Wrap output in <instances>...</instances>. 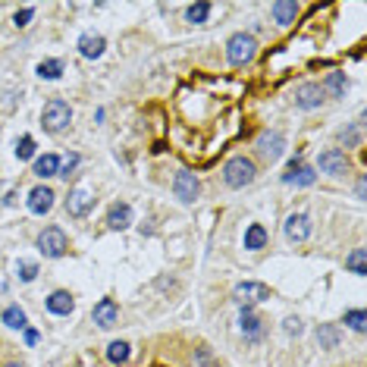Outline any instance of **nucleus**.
Instances as JSON below:
<instances>
[{"label": "nucleus", "instance_id": "1", "mask_svg": "<svg viewBox=\"0 0 367 367\" xmlns=\"http://www.w3.org/2000/svg\"><path fill=\"white\" fill-rule=\"evenodd\" d=\"M254 176H258V170H254V160H248V157H229L223 167V182L229 189H245L254 182Z\"/></svg>", "mask_w": 367, "mask_h": 367}, {"label": "nucleus", "instance_id": "2", "mask_svg": "<svg viewBox=\"0 0 367 367\" xmlns=\"http://www.w3.org/2000/svg\"><path fill=\"white\" fill-rule=\"evenodd\" d=\"M254 54H258V41H254V35L236 32L229 41H226V60H229L232 66H245V63H252Z\"/></svg>", "mask_w": 367, "mask_h": 367}, {"label": "nucleus", "instance_id": "3", "mask_svg": "<svg viewBox=\"0 0 367 367\" xmlns=\"http://www.w3.org/2000/svg\"><path fill=\"white\" fill-rule=\"evenodd\" d=\"M73 122V110H69V104L66 101H60V97H54V101H48L44 104V113H41V126L48 132H63Z\"/></svg>", "mask_w": 367, "mask_h": 367}, {"label": "nucleus", "instance_id": "4", "mask_svg": "<svg viewBox=\"0 0 367 367\" xmlns=\"http://www.w3.org/2000/svg\"><path fill=\"white\" fill-rule=\"evenodd\" d=\"M38 252L44 258H63L69 252V238L60 226H48V229L38 236Z\"/></svg>", "mask_w": 367, "mask_h": 367}, {"label": "nucleus", "instance_id": "5", "mask_svg": "<svg viewBox=\"0 0 367 367\" xmlns=\"http://www.w3.org/2000/svg\"><path fill=\"white\" fill-rule=\"evenodd\" d=\"M232 299L242 308H252V305H258V301L270 299V285L258 283V279H245V283H238L236 289H232Z\"/></svg>", "mask_w": 367, "mask_h": 367}, {"label": "nucleus", "instance_id": "6", "mask_svg": "<svg viewBox=\"0 0 367 367\" xmlns=\"http://www.w3.org/2000/svg\"><path fill=\"white\" fill-rule=\"evenodd\" d=\"M317 167H320V173H326V176H346L352 163H348L346 151H339V148H326L323 154L317 157Z\"/></svg>", "mask_w": 367, "mask_h": 367}, {"label": "nucleus", "instance_id": "7", "mask_svg": "<svg viewBox=\"0 0 367 367\" xmlns=\"http://www.w3.org/2000/svg\"><path fill=\"white\" fill-rule=\"evenodd\" d=\"M91 207H95V191L91 189L79 185V189L69 191V198H66V214L69 217H88Z\"/></svg>", "mask_w": 367, "mask_h": 367}, {"label": "nucleus", "instance_id": "8", "mask_svg": "<svg viewBox=\"0 0 367 367\" xmlns=\"http://www.w3.org/2000/svg\"><path fill=\"white\" fill-rule=\"evenodd\" d=\"M311 229H314V223H311V217H308V214H289V217H285V223H283V232H285V238H289V242H308Z\"/></svg>", "mask_w": 367, "mask_h": 367}, {"label": "nucleus", "instance_id": "9", "mask_svg": "<svg viewBox=\"0 0 367 367\" xmlns=\"http://www.w3.org/2000/svg\"><path fill=\"white\" fill-rule=\"evenodd\" d=\"M283 151H285V135L279 129H270V132H264V135L258 138V154L264 157V160H279L283 157Z\"/></svg>", "mask_w": 367, "mask_h": 367}, {"label": "nucleus", "instance_id": "10", "mask_svg": "<svg viewBox=\"0 0 367 367\" xmlns=\"http://www.w3.org/2000/svg\"><path fill=\"white\" fill-rule=\"evenodd\" d=\"M173 195L179 198L182 204H191L198 195H201V182H198L195 173H176V179H173Z\"/></svg>", "mask_w": 367, "mask_h": 367}, {"label": "nucleus", "instance_id": "11", "mask_svg": "<svg viewBox=\"0 0 367 367\" xmlns=\"http://www.w3.org/2000/svg\"><path fill=\"white\" fill-rule=\"evenodd\" d=\"M314 179H317V173H314L311 167H305V163H301V157H292V160H289V170L283 173V182L285 185H299V189L314 185Z\"/></svg>", "mask_w": 367, "mask_h": 367}, {"label": "nucleus", "instance_id": "12", "mask_svg": "<svg viewBox=\"0 0 367 367\" xmlns=\"http://www.w3.org/2000/svg\"><path fill=\"white\" fill-rule=\"evenodd\" d=\"M54 198L57 195L48 189V185H35V189L28 191V211L44 217V214H50V207H54Z\"/></svg>", "mask_w": 367, "mask_h": 367}, {"label": "nucleus", "instance_id": "13", "mask_svg": "<svg viewBox=\"0 0 367 367\" xmlns=\"http://www.w3.org/2000/svg\"><path fill=\"white\" fill-rule=\"evenodd\" d=\"M91 317H95L97 326L110 330V326H116V320H120V308H116L113 299H101V301L95 305V311H91Z\"/></svg>", "mask_w": 367, "mask_h": 367}, {"label": "nucleus", "instance_id": "14", "mask_svg": "<svg viewBox=\"0 0 367 367\" xmlns=\"http://www.w3.org/2000/svg\"><path fill=\"white\" fill-rule=\"evenodd\" d=\"M44 308H48L50 314H57V317H69V314L75 311V299H73L69 292H63V289H57V292L48 295Z\"/></svg>", "mask_w": 367, "mask_h": 367}, {"label": "nucleus", "instance_id": "15", "mask_svg": "<svg viewBox=\"0 0 367 367\" xmlns=\"http://www.w3.org/2000/svg\"><path fill=\"white\" fill-rule=\"evenodd\" d=\"M295 104H299L301 110H314L323 104V91H320L317 82H305L299 91H295Z\"/></svg>", "mask_w": 367, "mask_h": 367}, {"label": "nucleus", "instance_id": "16", "mask_svg": "<svg viewBox=\"0 0 367 367\" xmlns=\"http://www.w3.org/2000/svg\"><path fill=\"white\" fill-rule=\"evenodd\" d=\"M238 323H242V333L248 342H258L261 336H264V326H261V317L252 311V308H242V314H238Z\"/></svg>", "mask_w": 367, "mask_h": 367}, {"label": "nucleus", "instance_id": "17", "mask_svg": "<svg viewBox=\"0 0 367 367\" xmlns=\"http://www.w3.org/2000/svg\"><path fill=\"white\" fill-rule=\"evenodd\" d=\"M104 48H107L104 35L88 32V35H82V38H79V54L85 57V60H97V57L104 54Z\"/></svg>", "mask_w": 367, "mask_h": 367}, {"label": "nucleus", "instance_id": "18", "mask_svg": "<svg viewBox=\"0 0 367 367\" xmlns=\"http://www.w3.org/2000/svg\"><path fill=\"white\" fill-rule=\"evenodd\" d=\"M273 19H276V26H292L295 22V16H299V3H295V0H276V3H273Z\"/></svg>", "mask_w": 367, "mask_h": 367}, {"label": "nucleus", "instance_id": "19", "mask_svg": "<svg viewBox=\"0 0 367 367\" xmlns=\"http://www.w3.org/2000/svg\"><path fill=\"white\" fill-rule=\"evenodd\" d=\"M107 226L110 229H129L132 226V207L129 204H113V207H110L107 211Z\"/></svg>", "mask_w": 367, "mask_h": 367}, {"label": "nucleus", "instance_id": "20", "mask_svg": "<svg viewBox=\"0 0 367 367\" xmlns=\"http://www.w3.org/2000/svg\"><path fill=\"white\" fill-rule=\"evenodd\" d=\"M320 91H323V95H330V97H346V91H348L346 73H330L323 79V85H320Z\"/></svg>", "mask_w": 367, "mask_h": 367}, {"label": "nucleus", "instance_id": "21", "mask_svg": "<svg viewBox=\"0 0 367 367\" xmlns=\"http://www.w3.org/2000/svg\"><path fill=\"white\" fill-rule=\"evenodd\" d=\"M57 170H60V157L57 154H44V157H38L35 160V167H32V173L38 179H50V176H57Z\"/></svg>", "mask_w": 367, "mask_h": 367}, {"label": "nucleus", "instance_id": "22", "mask_svg": "<svg viewBox=\"0 0 367 367\" xmlns=\"http://www.w3.org/2000/svg\"><path fill=\"white\" fill-rule=\"evenodd\" d=\"M264 245H267V229L261 223H252L245 229V248H248V252H261Z\"/></svg>", "mask_w": 367, "mask_h": 367}, {"label": "nucleus", "instance_id": "23", "mask_svg": "<svg viewBox=\"0 0 367 367\" xmlns=\"http://www.w3.org/2000/svg\"><path fill=\"white\" fill-rule=\"evenodd\" d=\"M129 355H132L129 342L116 339V342H110V346H107V361H110V364H126V361H129Z\"/></svg>", "mask_w": 367, "mask_h": 367}, {"label": "nucleus", "instance_id": "24", "mask_svg": "<svg viewBox=\"0 0 367 367\" xmlns=\"http://www.w3.org/2000/svg\"><path fill=\"white\" fill-rule=\"evenodd\" d=\"M317 342H320V348H336L339 346V330H336L333 323H320L317 326Z\"/></svg>", "mask_w": 367, "mask_h": 367}, {"label": "nucleus", "instance_id": "25", "mask_svg": "<svg viewBox=\"0 0 367 367\" xmlns=\"http://www.w3.org/2000/svg\"><path fill=\"white\" fill-rule=\"evenodd\" d=\"M0 320H3L10 330H26V311H22L19 305H10L7 311H3V317H0Z\"/></svg>", "mask_w": 367, "mask_h": 367}, {"label": "nucleus", "instance_id": "26", "mask_svg": "<svg viewBox=\"0 0 367 367\" xmlns=\"http://www.w3.org/2000/svg\"><path fill=\"white\" fill-rule=\"evenodd\" d=\"M211 3H191L189 10H185V19L191 22V26H201V22H207V16H211Z\"/></svg>", "mask_w": 367, "mask_h": 367}, {"label": "nucleus", "instance_id": "27", "mask_svg": "<svg viewBox=\"0 0 367 367\" xmlns=\"http://www.w3.org/2000/svg\"><path fill=\"white\" fill-rule=\"evenodd\" d=\"M38 75H41V79H48V82L60 79V75H63V60H41L38 63Z\"/></svg>", "mask_w": 367, "mask_h": 367}, {"label": "nucleus", "instance_id": "28", "mask_svg": "<svg viewBox=\"0 0 367 367\" xmlns=\"http://www.w3.org/2000/svg\"><path fill=\"white\" fill-rule=\"evenodd\" d=\"M342 323H348V330H355V333H364V326H367V314L361 311V308H352V311H346Z\"/></svg>", "mask_w": 367, "mask_h": 367}, {"label": "nucleus", "instance_id": "29", "mask_svg": "<svg viewBox=\"0 0 367 367\" xmlns=\"http://www.w3.org/2000/svg\"><path fill=\"white\" fill-rule=\"evenodd\" d=\"M346 267L355 273V276H364V273H367V267H364V248H355V252L346 258Z\"/></svg>", "mask_w": 367, "mask_h": 367}, {"label": "nucleus", "instance_id": "30", "mask_svg": "<svg viewBox=\"0 0 367 367\" xmlns=\"http://www.w3.org/2000/svg\"><path fill=\"white\" fill-rule=\"evenodd\" d=\"M16 157H19V160H28V157H35V138L32 135H22L19 142H16Z\"/></svg>", "mask_w": 367, "mask_h": 367}, {"label": "nucleus", "instance_id": "31", "mask_svg": "<svg viewBox=\"0 0 367 367\" xmlns=\"http://www.w3.org/2000/svg\"><path fill=\"white\" fill-rule=\"evenodd\" d=\"M16 273H19L22 283H32V279L38 276V264H35V261H19V264H16Z\"/></svg>", "mask_w": 367, "mask_h": 367}, {"label": "nucleus", "instance_id": "32", "mask_svg": "<svg viewBox=\"0 0 367 367\" xmlns=\"http://www.w3.org/2000/svg\"><path fill=\"white\" fill-rule=\"evenodd\" d=\"M79 167V154H69L66 160H60V170H57V176H63V179H69V173Z\"/></svg>", "mask_w": 367, "mask_h": 367}, {"label": "nucleus", "instance_id": "33", "mask_svg": "<svg viewBox=\"0 0 367 367\" xmlns=\"http://www.w3.org/2000/svg\"><path fill=\"white\" fill-rule=\"evenodd\" d=\"M339 138H342V142H346V144H352V148H355V144L361 142V120L355 122V126H352V129H348V132H342Z\"/></svg>", "mask_w": 367, "mask_h": 367}, {"label": "nucleus", "instance_id": "34", "mask_svg": "<svg viewBox=\"0 0 367 367\" xmlns=\"http://www.w3.org/2000/svg\"><path fill=\"white\" fill-rule=\"evenodd\" d=\"M32 16H35V7H26V10H19V13L13 16V22H16V28H26L28 22H32Z\"/></svg>", "mask_w": 367, "mask_h": 367}, {"label": "nucleus", "instance_id": "35", "mask_svg": "<svg viewBox=\"0 0 367 367\" xmlns=\"http://www.w3.org/2000/svg\"><path fill=\"white\" fill-rule=\"evenodd\" d=\"M283 330H285L289 336H299V333H301V320H299V317H285Z\"/></svg>", "mask_w": 367, "mask_h": 367}, {"label": "nucleus", "instance_id": "36", "mask_svg": "<svg viewBox=\"0 0 367 367\" xmlns=\"http://www.w3.org/2000/svg\"><path fill=\"white\" fill-rule=\"evenodd\" d=\"M26 342L35 346V342H38V330H26Z\"/></svg>", "mask_w": 367, "mask_h": 367}, {"label": "nucleus", "instance_id": "37", "mask_svg": "<svg viewBox=\"0 0 367 367\" xmlns=\"http://www.w3.org/2000/svg\"><path fill=\"white\" fill-rule=\"evenodd\" d=\"M3 367H22V364H16V361H13V364H3Z\"/></svg>", "mask_w": 367, "mask_h": 367}]
</instances>
